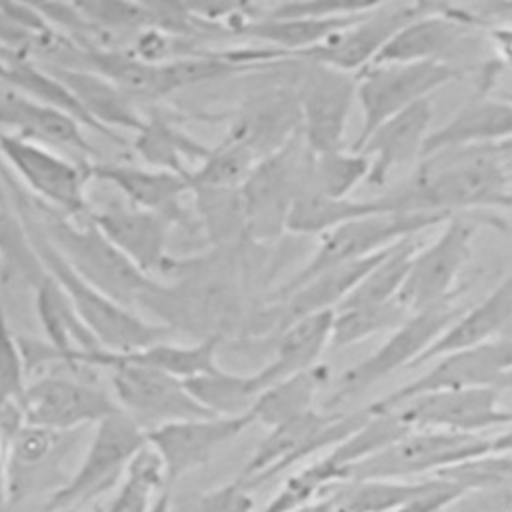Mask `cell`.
Listing matches in <instances>:
<instances>
[{"instance_id": "cell-1", "label": "cell", "mask_w": 512, "mask_h": 512, "mask_svg": "<svg viewBox=\"0 0 512 512\" xmlns=\"http://www.w3.org/2000/svg\"><path fill=\"white\" fill-rule=\"evenodd\" d=\"M510 152L512 142L424 156L404 184L382 196L400 214L450 218L464 210L510 208Z\"/></svg>"}, {"instance_id": "cell-2", "label": "cell", "mask_w": 512, "mask_h": 512, "mask_svg": "<svg viewBox=\"0 0 512 512\" xmlns=\"http://www.w3.org/2000/svg\"><path fill=\"white\" fill-rule=\"evenodd\" d=\"M14 192L18 198V218L26 230L32 250L42 262L46 274L60 286L78 318L106 352L126 354L162 342L166 338V334L170 332L168 326L140 318L132 308L120 304L118 300L110 298L108 294L80 278L64 262L48 236L42 232L26 202V196H22L16 186Z\"/></svg>"}, {"instance_id": "cell-3", "label": "cell", "mask_w": 512, "mask_h": 512, "mask_svg": "<svg viewBox=\"0 0 512 512\" xmlns=\"http://www.w3.org/2000/svg\"><path fill=\"white\" fill-rule=\"evenodd\" d=\"M42 232L64 258V262L86 282L132 308L160 290L154 278L142 274L128 258H124L106 236L94 226L90 216L70 218L38 200H28ZM90 214V212H88Z\"/></svg>"}, {"instance_id": "cell-4", "label": "cell", "mask_w": 512, "mask_h": 512, "mask_svg": "<svg viewBox=\"0 0 512 512\" xmlns=\"http://www.w3.org/2000/svg\"><path fill=\"white\" fill-rule=\"evenodd\" d=\"M312 152L302 134L260 158L238 188L244 232L254 242H274L288 226L292 206L308 182Z\"/></svg>"}, {"instance_id": "cell-5", "label": "cell", "mask_w": 512, "mask_h": 512, "mask_svg": "<svg viewBox=\"0 0 512 512\" xmlns=\"http://www.w3.org/2000/svg\"><path fill=\"white\" fill-rule=\"evenodd\" d=\"M448 218L440 214H400V212H380L362 216L358 220L346 222L326 234L320 236L316 250L306 260V264L296 270L284 284L274 288L266 300L268 304H276L284 300L298 286L308 282L310 278L322 274L324 270L358 262L372 254H378L396 242L416 236L418 232L444 224Z\"/></svg>"}, {"instance_id": "cell-6", "label": "cell", "mask_w": 512, "mask_h": 512, "mask_svg": "<svg viewBox=\"0 0 512 512\" xmlns=\"http://www.w3.org/2000/svg\"><path fill=\"white\" fill-rule=\"evenodd\" d=\"M84 366L108 372L118 408L144 432L178 420L212 416L192 398L182 380L160 370L124 362L106 350L88 356Z\"/></svg>"}, {"instance_id": "cell-7", "label": "cell", "mask_w": 512, "mask_h": 512, "mask_svg": "<svg viewBox=\"0 0 512 512\" xmlns=\"http://www.w3.org/2000/svg\"><path fill=\"white\" fill-rule=\"evenodd\" d=\"M144 444L146 432L124 412H116L96 424L78 468L50 494L44 512L80 508L120 486L130 462Z\"/></svg>"}, {"instance_id": "cell-8", "label": "cell", "mask_w": 512, "mask_h": 512, "mask_svg": "<svg viewBox=\"0 0 512 512\" xmlns=\"http://www.w3.org/2000/svg\"><path fill=\"white\" fill-rule=\"evenodd\" d=\"M462 310V306L450 300L410 314L398 328L390 332L386 342L340 374L326 408H334L350 398H356L400 368H414L418 358L462 314Z\"/></svg>"}, {"instance_id": "cell-9", "label": "cell", "mask_w": 512, "mask_h": 512, "mask_svg": "<svg viewBox=\"0 0 512 512\" xmlns=\"http://www.w3.org/2000/svg\"><path fill=\"white\" fill-rule=\"evenodd\" d=\"M492 440L480 434L446 430H410L380 452L356 462L344 480H388L442 472L454 464L488 454Z\"/></svg>"}, {"instance_id": "cell-10", "label": "cell", "mask_w": 512, "mask_h": 512, "mask_svg": "<svg viewBox=\"0 0 512 512\" xmlns=\"http://www.w3.org/2000/svg\"><path fill=\"white\" fill-rule=\"evenodd\" d=\"M356 76V100L362 108V128L350 150H358L388 118L432 98L436 90L454 82L460 72L446 62H406L372 64Z\"/></svg>"}, {"instance_id": "cell-11", "label": "cell", "mask_w": 512, "mask_h": 512, "mask_svg": "<svg viewBox=\"0 0 512 512\" xmlns=\"http://www.w3.org/2000/svg\"><path fill=\"white\" fill-rule=\"evenodd\" d=\"M370 418L368 408L352 414H328L310 410L288 422L270 428L250 462L246 464L238 486L260 484L296 462L324 448H334L354 434Z\"/></svg>"}, {"instance_id": "cell-12", "label": "cell", "mask_w": 512, "mask_h": 512, "mask_svg": "<svg viewBox=\"0 0 512 512\" xmlns=\"http://www.w3.org/2000/svg\"><path fill=\"white\" fill-rule=\"evenodd\" d=\"M0 156L6 168L30 190L40 204L70 216H88L86 184L90 162H70L44 144H36L0 130Z\"/></svg>"}, {"instance_id": "cell-13", "label": "cell", "mask_w": 512, "mask_h": 512, "mask_svg": "<svg viewBox=\"0 0 512 512\" xmlns=\"http://www.w3.org/2000/svg\"><path fill=\"white\" fill-rule=\"evenodd\" d=\"M448 388L512 390V338H496L478 348L434 360L430 370L372 402L368 410L388 412L414 396Z\"/></svg>"}, {"instance_id": "cell-14", "label": "cell", "mask_w": 512, "mask_h": 512, "mask_svg": "<svg viewBox=\"0 0 512 512\" xmlns=\"http://www.w3.org/2000/svg\"><path fill=\"white\" fill-rule=\"evenodd\" d=\"M358 76L324 64L304 62L296 94L300 108V134L312 154L344 148V134L356 100Z\"/></svg>"}, {"instance_id": "cell-15", "label": "cell", "mask_w": 512, "mask_h": 512, "mask_svg": "<svg viewBox=\"0 0 512 512\" xmlns=\"http://www.w3.org/2000/svg\"><path fill=\"white\" fill-rule=\"evenodd\" d=\"M474 230V224L462 216H450L436 240L416 250L398 294V302L408 314L456 298L458 290L454 286L470 258Z\"/></svg>"}, {"instance_id": "cell-16", "label": "cell", "mask_w": 512, "mask_h": 512, "mask_svg": "<svg viewBox=\"0 0 512 512\" xmlns=\"http://www.w3.org/2000/svg\"><path fill=\"white\" fill-rule=\"evenodd\" d=\"M436 2H376L354 24L336 32L322 44L298 54L294 60L324 64L358 74L368 68L392 36L414 18L426 14Z\"/></svg>"}, {"instance_id": "cell-17", "label": "cell", "mask_w": 512, "mask_h": 512, "mask_svg": "<svg viewBox=\"0 0 512 512\" xmlns=\"http://www.w3.org/2000/svg\"><path fill=\"white\" fill-rule=\"evenodd\" d=\"M20 412L28 426L66 434L82 426H96L122 410L112 394L90 382L48 374L28 382Z\"/></svg>"}, {"instance_id": "cell-18", "label": "cell", "mask_w": 512, "mask_h": 512, "mask_svg": "<svg viewBox=\"0 0 512 512\" xmlns=\"http://www.w3.org/2000/svg\"><path fill=\"white\" fill-rule=\"evenodd\" d=\"M498 390L448 388L414 396L394 412L410 430H446L478 434L494 426H510L512 412L504 410Z\"/></svg>"}, {"instance_id": "cell-19", "label": "cell", "mask_w": 512, "mask_h": 512, "mask_svg": "<svg viewBox=\"0 0 512 512\" xmlns=\"http://www.w3.org/2000/svg\"><path fill=\"white\" fill-rule=\"evenodd\" d=\"M252 424V416H202L158 426L146 432V440L158 452L172 484L210 462L218 448Z\"/></svg>"}, {"instance_id": "cell-20", "label": "cell", "mask_w": 512, "mask_h": 512, "mask_svg": "<svg viewBox=\"0 0 512 512\" xmlns=\"http://www.w3.org/2000/svg\"><path fill=\"white\" fill-rule=\"evenodd\" d=\"M88 216L106 240L148 278L152 272H164L174 264L168 254L174 222L166 216L134 208L128 202L90 210Z\"/></svg>"}, {"instance_id": "cell-21", "label": "cell", "mask_w": 512, "mask_h": 512, "mask_svg": "<svg viewBox=\"0 0 512 512\" xmlns=\"http://www.w3.org/2000/svg\"><path fill=\"white\" fill-rule=\"evenodd\" d=\"M470 24L472 16L466 12L434 4L432 10L400 28L372 64L444 62V56L468 36Z\"/></svg>"}, {"instance_id": "cell-22", "label": "cell", "mask_w": 512, "mask_h": 512, "mask_svg": "<svg viewBox=\"0 0 512 512\" xmlns=\"http://www.w3.org/2000/svg\"><path fill=\"white\" fill-rule=\"evenodd\" d=\"M434 118L432 100H422L404 112L382 122L366 142L354 150L362 152L370 160V172L366 184L372 188L384 186L388 176L408 164L416 162L422 156V146L432 132L430 124Z\"/></svg>"}, {"instance_id": "cell-23", "label": "cell", "mask_w": 512, "mask_h": 512, "mask_svg": "<svg viewBox=\"0 0 512 512\" xmlns=\"http://www.w3.org/2000/svg\"><path fill=\"white\" fill-rule=\"evenodd\" d=\"M506 142H512V100L502 94L476 96L464 102L450 120L428 134L420 158L442 150Z\"/></svg>"}, {"instance_id": "cell-24", "label": "cell", "mask_w": 512, "mask_h": 512, "mask_svg": "<svg viewBox=\"0 0 512 512\" xmlns=\"http://www.w3.org/2000/svg\"><path fill=\"white\" fill-rule=\"evenodd\" d=\"M0 130L44 146L72 148L84 156H94V148L84 136V126L72 116L44 106L22 92L0 82Z\"/></svg>"}, {"instance_id": "cell-25", "label": "cell", "mask_w": 512, "mask_h": 512, "mask_svg": "<svg viewBox=\"0 0 512 512\" xmlns=\"http://www.w3.org/2000/svg\"><path fill=\"white\" fill-rule=\"evenodd\" d=\"M90 178L110 184L130 206L162 214L172 222L184 218L182 198L192 192L188 176L148 166L90 162Z\"/></svg>"}, {"instance_id": "cell-26", "label": "cell", "mask_w": 512, "mask_h": 512, "mask_svg": "<svg viewBox=\"0 0 512 512\" xmlns=\"http://www.w3.org/2000/svg\"><path fill=\"white\" fill-rule=\"evenodd\" d=\"M42 66L72 92L84 114L96 126L98 134H104L114 142H122V136L116 130L138 132L142 128L144 116L138 114L132 98L108 78L86 68Z\"/></svg>"}, {"instance_id": "cell-27", "label": "cell", "mask_w": 512, "mask_h": 512, "mask_svg": "<svg viewBox=\"0 0 512 512\" xmlns=\"http://www.w3.org/2000/svg\"><path fill=\"white\" fill-rule=\"evenodd\" d=\"M512 322V274H508L486 298L474 304L434 340V344L418 358L416 366L430 364L450 354L478 348L498 338Z\"/></svg>"}, {"instance_id": "cell-28", "label": "cell", "mask_w": 512, "mask_h": 512, "mask_svg": "<svg viewBox=\"0 0 512 512\" xmlns=\"http://www.w3.org/2000/svg\"><path fill=\"white\" fill-rule=\"evenodd\" d=\"M334 312H320L300 318L280 330L272 358L254 374L260 394L300 372H306L320 364V356L330 348Z\"/></svg>"}, {"instance_id": "cell-29", "label": "cell", "mask_w": 512, "mask_h": 512, "mask_svg": "<svg viewBox=\"0 0 512 512\" xmlns=\"http://www.w3.org/2000/svg\"><path fill=\"white\" fill-rule=\"evenodd\" d=\"M134 152L148 168L190 178V172L194 170L192 164H200L208 156L210 148L182 132L166 116L156 114L152 118H144V124L134 138Z\"/></svg>"}, {"instance_id": "cell-30", "label": "cell", "mask_w": 512, "mask_h": 512, "mask_svg": "<svg viewBox=\"0 0 512 512\" xmlns=\"http://www.w3.org/2000/svg\"><path fill=\"white\" fill-rule=\"evenodd\" d=\"M380 212H392L384 196L370 200L332 198L306 184L292 206L286 232L298 236H322L346 222Z\"/></svg>"}, {"instance_id": "cell-31", "label": "cell", "mask_w": 512, "mask_h": 512, "mask_svg": "<svg viewBox=\"0 0 512 512\" xmlns=\"http://www.w3.org/2000/svg\"><path fill=\"white\" fill-rule=\"evenodd\" d=\"M222 342V336L210 334L194 344H172V342H156L152 346H146L142 350L116 354V358L160 370L164 374H170L182 382L206 376L222 368L218 364V346Z\"/></svg>"}, {"instance_id": "cell-32", "label": "cell", "mask_w": 512, "mask_h": 512, "mask_svg": "<svg viewBox=\"0 0 512 512\" xmlns=\"http://www.w3.org/2000/svg\"><path fill=\"white\" fill-rule=\"evenodd\" d=\"M330 370L326 364H316L314 368L300 372L292 378H286L270 388H266L254 408V422H262L268 428H274L282 422H288L300 414L314 410V398L328 382Z\"/></svg>"}, {"instance_id": "cell-33", "label": "cell", "mask_w": 512, "mask_h": 512, "mask_svg": "<svg viewBox=\"0 0 512 512\" xmlns=\"http://www.w3.org/2000/svg\"><path fill=\"white\" fill-rule=\"evenodd\" d=\"M184 384L192 398L212 416H252L250 412L260 396L254 374H234L224 368Z\"/></svg>"}, {"instance_id": "cell-34", "label": "cell", "mask_w": 512, "mask_h": 512, "mask_svg": "<svg viewBox=\"0 0 512 512\" xmlns=\"http://www.w3.org/2000/svg\"><path fill=\"white\" fill-rule=\"evenodd\" d=\"M168 474L158 452L148 444L130 462L116 498L102 512H152L158 500L168 492Z\"/></svg>"}, {"instance_id": "cell-35", "label": "cell", "mask_w": 512, "mask_h": 512, "mask_svg": "<svg viewBox=\"0 0 512 512\" xmlns=\"http://www.w3.org/2000/svg\"><path fill=\"white\" fill-rule=\"evenodd\" d=\"M418 248L420 246L416 244L414 236L396 242L338 308L382 306L398 300L410 262Z\"/></svg>"}, {"instance_id": "cell-36", "label": "cell", "mask_w": 512, "mask_h": 512, "mask_svg": "<svg viewBox=\"0 0 512 512\" xmlns=\"http://www.w3.org/2000/svg\"><path fill=\"white\" fill-rule=\"evenodd\" d=\"M258 154L236 134L228 132L220 144L190 172L194 188H240L258 162Z\"/></svg>"}, {"instance_id": "cell-37", "label": "cell", "mask_w": 512, "mask_h": 512, "mask_svg": "<svg viewBox=\"0 0 512 512\" xmlns=\"http://www.w3.org/2000/svg\"><path fill=\"white\" fill-rule=\"evenodd\" d=\"M370 172V160L362 152L350 148L312 154L308 166V186L332 196V198H350V192L366 182Z\"/></svg>"}, {"instance_id": "cell-38", "label": "cell", "mask_w": 512, "mask_h": 512, "mask_svg": "<svg viewBox=\"0 0 512 512\" xmlns=\"http://www.w3.org/2000/svg\"><path fill=\"white\" fill-rule=\"evenodd\" d=\"M408 310L398 302H388L382 306H356V308H336L332 318L330 348H344L358 344L378 332L398 328L406 318Z\"/></svg>"}, {"instance_id": "cell-39", "label": "cell", "mask_w": 512, "mask_h": 512, "mask_svg": "<svg viewBox=\"0 0 512 512\" xmlns=\"http://www.w3.org/2000/svg\"><path fill=\"white\" fill-rule=\"evenodd\" d=\"M194 202L202 224L216 244H228L244 232L238 188H194Z\"/></svg>"}, {"instance_id": "cell-40", "label": "cell", "mask_w": 512, "mask_h": 512, "mask_svg": "<svg viewBox=\"0 0 512 512\" xmlns=\"http://www.w3.org/2000/svg\"><path fill=\"white\" fill-rule=\"evenodd\" d=\"M92 30L108 32H142L154 28V12L150 4L126 0H88L72 2Z\"/></svg>"}, {"instance_id": "cell-41", "label": "cell", "mask_w": 512, "mask_h": 512, "mask_svg": "<svg viewBox=\"0 0 512 512\" xmlns=\"http://www.w3.org/2000/svg\"><path fill=\"white\" fill-rule=\"evenodd\" d=\"M450 512H512V480L482 488L464 492L452 502Z\"/></svg>"}, {"instance_id": "cell-42", "label": "cell", "mask_w": 512, "mask_h": 512, "mask_svg": "<svg viewBox=\"0 0 512 512\" xmlns=\"http://www.w3.org/2000/svg\"><path fill=\"white\" fill-rule=\"evenodd\" d=\"M490 38H492V44H494V50L500 54V58L508 64H512V28H494L490 32Z\"/></svg>"}, {"instance_id": "cell-43", "label": "cell", "mask_w": 512, "mask_h": 512, "mask_svg": "<svg viewBox=\"0 0 512 512\" xmlns=\"http://www.w3.org/2000/svg\"><path fill=\"white\" fill-rule=\"evenodd\" d=\"M2 184H14V180L10 178V170L6 168V164H4V160H2V156H0V190H2Z\"/></svg>"}, {"instance_id": "cell-44", "label": "cell", "mask_w": 512, "mask_h": 512, "mask_svg": "<svg viewBox=\"0 0 512 512\" xmlns=\"http://www.w3.org/2000/svg\"><path fill=\"white\" fill-rule=\"evenodd\" d=\"M508 170H510V208H512V152L508 156Z\"/></svg>"}, {"instance_id": "cell-45", "label": "cell", "mask_w": 512, "mask_h": 512, "mask_svg": "<svg viewBox=\"0 0 512 512\" xmlns=\"http://www.w3.org/2000/svg\"><path fill=\"white\" fill-rule=\"evenodd\" d=\"M4 76H6V64H4V60L0 56V82H4Z\"/></svg>"}, {"instance_id": "cell-46", "label": "cell", "mask_w": 512, "mask_h": 512, "mask_svg": "<svg viewBox=\"0 0 512 512\" xmlns=\"http://www.w3.org/2000/svg\"><path fill=\"white\" fill-rule=\"evenodd\" d=\"M60 512H88V510H82V508H70V510H60ZM92 512H102V510H92Z\"/></svg>"}, {"instance_id": "cell-47", "label": "cell", "mask_w": 512, "mask_h": 512, "mask_svg": "<svg viewBox=\"0 0 512 512\" xmlns=\"http://www.w3.org/2000/svg\"><path fill=\"white\" fill-rule=\"evenodd\" d=\"M502 96H506L508 100H512V92H502Z\"/></svg>"}]
</instances>
